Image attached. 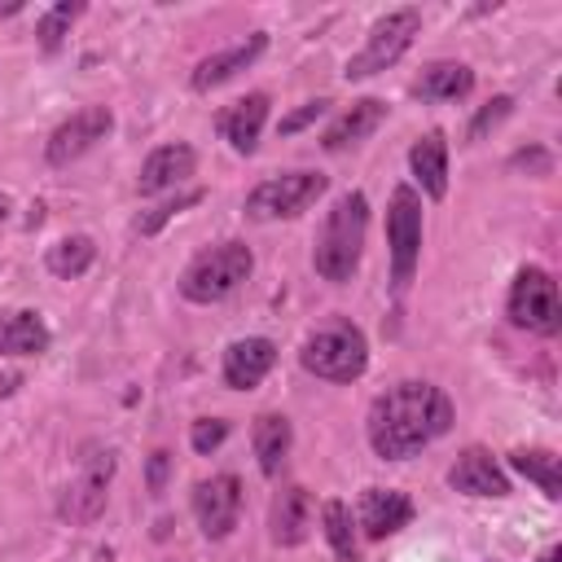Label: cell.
<instances>
[{"instance_id":"83f0119b","label":"cell","mask_w":562,"mask_h":562,"mask_svg":"<svg viewBox=\"0 0 562 562\" xmlns=\"http://www.w3.org/2000/svg\"><path fill=\"white\" fill-rule=\"evenodd\" d=\"M202 198H206L202 189H184L180 198H171V202H162V206H154V211H145V215L136 220V233H140V237H149V233H158V228H162V224H167L171 215H180V211H189V206H198Z\"/></svg>"},{"instance_id":"277c9868","label":"cell","mask_w":562,"mask_h":562,"mask_svg":"<svg viewBox=\"0 0 562 562\" xmlns=\"http://www.w3.org/2000/svg\"><path fill=\"white\" fill-rule=\"evenodd\" d=\"M250 268H255V255L246 241H220L180 272V294L189 303H220L250 277Z\"/></svg>"},{"instance_id":"ba28073f","label":"cell","mask_w":562,"mask_h":562,"mask_svg":"<svg viewBox=\"0 0 562 562\" xmlns=\"http://www.w3.org/2000/svg\"><path fill=\"white\" fill-rule=\"evenodd\" d=\"M386 246H391V281H395V290H404L413 281L417 255H422V198L408 184H400L391 193V206H386Z\"/></svg>"},{"instance_id":"e0dca14e","label":"cell","mask_w":562,"mask_h":562,"mask_svg":"<svg viewBox=\"0 0 562 562\" xmlns=\"http://www.w3.org/2000/svg\"><path fill=\"white\" fill-rule=\"evenodd\" d=\"M268 527H272V540L281 549H294L307 540V527H312V496L307 487L290 483L272 496V509H268Z\"/></svg>"},{"instance_id":"4316f807","label":"cell","mask_w":562,"mask_h":562,"mask_svg":"<svg viewBox=\"0 0 562 562\" xmlns=\"http://www.w3.org/2000/svg\"><path fill=\"white\" fill-rule=\"evenodd\" d=\"M83 13V4L79 0H61V4H53L48 13H40V22H35V35H40V48L44 53H57L61 48V40H66V31H70V22Z\"/></svg>"},{"instance_id":"d6986e66","label":"cell","mask_w":562,"mask_h":562,"mask_svg":"<svg viewBox=\"0 0 562 562\" xmlns=\"http://www.w3.org/2000/svg\"><path fill=\"white\" fill-rule=\"evenodd\" d=\"M263 123H268V97H263V92H250V97L233 101V105L220 114L215 127H220V136H224L237 154H255Z\"/></svg>"},{"instance_id":"e575fe53","label":"cell","mask_w":562,"mask_h":562,"mask_svg":"<svg viewBox=\"0 0 562 562\" xmlns=\"http://www.w3.org/2000/svg\"><path fill=\"white\" fill-rule=\"evenodd\" d=\"M9 220V193H0V224Z\"/></svg>"},{"instance_id":"cb8c5ba5","label":"cell","mask_w":562,"mask_h":562,"mask_svg":"<svg viewBox=\"0 0 562 562\" xmlns=\"http://www.w3.org/2000/svg\"><path fill=\"white\" fill-rule=\"evenodd\" d=\"M509 465H514L522 479H531L549 501L562 496V465H558V452H549V448H514V452H509Z\"/></svg>"},{"instance_id":"52a82bcc","label":"cell","mask_w":562,"mask_h":562,"mask_svg":"<svg viewBox=\"0 0 562 562\" xmlns=\"http://www.w3.org/2000/svg\"><path fill=\"white\" fill-rule=\"evenodd\" d=\"M325 176L321 171H285V176H272L263 184H255L246 193V220H294L303 215L321 193H325Z\"/></svg>"},{"instance_id":"9a60e30c","label":"cell","mask_w":562,"mask_h":562,"mask_svg":"<svg viewBox=\"0 0 562 562\" xmlns=\"http://www.w3.org/2000/svg\"><path fill=\"white\" fill-rule=\"evenodd\" d=\"M277 364V347L272 338H237L224 351V386L233 391H250L268 378V369Z\"/></svg>"},{"instance_id":"ac0fdd59","label":"cell","mask_w":562,"mask_h":562,"mask_svg":"<svg viewBox=\"0 0 562 562\" xmlns=\"http://www.w3.org/2000/svg\"><path fill=\"white\" fill-rule=\"evenodd\" d=\"M382 119H386V101H378V97H360V101H351V105L325 127L321 145H325L329 154H338V149H347V145H360L364 136L378 132Z\"/></svg>"},{"instance_id":"5b68a950","label":"cell","mask_w":562,"mask_h":562,"mask_svg":"<svg viewBox=\"0 0 562 562\" xmlns=\"http://www.w3.org/2000/svg\"><path fill=\"white\" fill-rule=\"evenodd\" d=\"M509 321L518 329H531V334H544L553 338L562 329V303H558V281L540 268V263H527L518 268L514 285H509V303H505Z\"/></svg>"},{"instance_id":"7c38bea8","label":"cell","mask_w":562,"mask_h":562,"mask_svg":"<svg viewBox=\"0 0 562 562\" xmlns=\"http://www.w3.org/2000/svg\"><path fill=\"white\" fill-rule=\"evenodd\" d=\"M448 483L465 496H509V474L496 465V457L487 448H465L457 452Z\"/></svg>"},{"instance_id":"d4e9b609","label":"cell","mask_w":562,"mask_h":562,"mask_svg":"<svg viewBox=\"0 0 562 562\" xmlns=\"http://www.w3.org/2000/svg\"><path fill=\"white\" fill-rule=\"evenodd\" d=\"M92 259H97V246H92V237H83V233L53 241V246H48V255H44L48 272H53V277H61V281H79V277L92 268Z\"/></svg>"},{"instance_id":"d590c367","label":"cell","mask_w":562,"mask_h":562,"mask_svg":"<svg viewBox=\"0 0 562 562\" xmlns=\"http://www.w3.org/2000/svg\"><path fill=\"white\" fill-rule=\"evenodd\" d=\"M540 562H558V549H544V553H540Z\"/></svg>"},{"instance_id":"484cf974","label":"cell","mask_w":562,"mask_h":562,"mask_svg":"<svg viewBox=\"0 0 562 562\" xmlns=\"http://www.w3.org/2000/svg\"><path fill=\"white\" fill-rule=\"evenodd\" d=\"M321 522H325V540L334 549L338 562H360V544H356V527H351V509L342 501H325L321 505Z\"/></svg>"},{"instance_id":"4fadbf2b","label":"cell","mask_w":562,"mask_h":562,"mask_svg":"<svg viewBox=\"0 0 562 562\" xmlns=\"http://www.w3.org/2000/svg\"><path fill=\"white\" fill-rule=\"evenodd\" d=\"M193 167H198V154H193V145H158L145 162H140V176H136V189L145 193V198H154V193H167V189H176V184H184L189 176H193Z\"/></svg>"},{"instance_id":"f546056e","label":"cell","mask_w":562,"mask_h":562,"mask_svg":"<svg viewBox=\"0 0 562 562\" xmlns=\"http://www.w3.org/2000/svg\"><path fill=\"white\" fill-rule=\"evenodd\" d=\"M509 110H514V97H492V101H487V105L474 114V123H470L465 140H483V136H487V132H492V127H496V123H501Z\"/></svg>"},{"instance_id":"7402d4cb","label":"cell","mask_w":562,"mask_h":562,"mask_svg":"<svg viewBox=\"0 0 562 562\" xmlns=\"http://www.w3.org/2000/svg\"><path fill=\"white\" fill-rule=\"evenodd\" d=\"M250 443H255L259 470H263L268 479H277L281 465H285V457H290V443H294L290 417H285V413H259V417H255V430H250Z\"/></svg>"},{"instance_id":"836d02e7","label":"cell","mask_w":562,"mask_h":562,"mask_svg":"<svg viewBox=\"0 0 562 562\" xmlns=\"http://www.w3.org/2000/svg\"><path fill=\"white\" fill-rule=\"evenodd\" d=\"M22 386V373H0V400H9Z\"/></svg>"},{"instance_id":"5bb4252c","label":"cell","mask_w":562,"mask_h":562,"mask_svg":"<svg viewBox=\"0 0 562 562\" xmlns=\"http://www.w3.org/2000/svg\"><path fill=\"white\" fill-rule=\"evenodd\" d=\"M263 48H268V35L255 31L250 40H241V44H233V48H220V53L202 57V61L193 66V75H189V88H193V92H211V88L228 83V79H233L237 70H246Z\"/></svg>"},{"instance_id":"d6a6232c","label":"cell","mask_w":562,"mask_h":562,"mask_svg":"<svg viewBox=\"0 0 562 562\" xmlns=\"http://www.w3.org/2000/svg\"><path fill=\"white\" fill-rule=\"evenodd\" d=\"M509 167H531L536 176H549V167H553V158H549L544 149H518V154L509 158Z\"/></svg>"},{"instance_id":"4dcf8cb0","label":"cell","mask_w":562,"mask_h":562,"mask_svg":"<svg viewBox=\"0 0 562 562\" xmlns=\"http://www.w3.org/2000/svg\"><path fill=\"white\" fill-rule=\"evenodd\" d=\"M325 110H329V101H325V97H316V101H303L294 114H285V119L277 123V132H281V136H294V132H303L307 123H316Z\"/></svg>"},{"instance_id":"2e32d148","label":"cell","mask_w":562,"mask_h":562,"mask_svg":"<svg viewBox=\"0 0 562 562\" xmlns=\"http://www.w3.org/2000/svg\"><path fill=\"white\" fill-rule=\"evenodd\" d=\"M408 518H413V501L404 492H395V487H364V496H360V531L369 540L395 536L400 527H408Z\"/></svg>"},{"instance_id":"8992f818","label":"cell","mask_w":562,"mask_h":562,"mask_svg":"<svg viewBox=\"0 0 562 562\" xmlns=\"http://www.w3.org/2000/svg\"><path fill=\"white\" fill-rule=\"evenodd\" d=\"M417 31H422V13H417V9H395V13L378 18V22L369 26L364 48H360L356 57H347V70H342V75H347V79H369V75L395 66V61L408 53V44H413Z\"/></svg>"},{"instance_id":"9c48e42d","label":"cell","mask_w":562,"mask_h":562,"mask_svg":"<svg viewBox=\"0 0 562 562\" xmlns=\"http://www.w3.org/2000/svg\"><path fill=\"white\" fill-rule=\"evenodd\" d=\"M110 479H114V452L110 448H88V457H79V474L70 479L66 496H61V518L83 527V522H97L101 509H105V496H110Z\"/></svg>"},{"instance_id":"7a4b0ae2","label":"cell","mask_w":562,"mask_h":562,"mask_svg":"<svg viewBox=\"0 0 562 562\" xmlns=\"http://www.w3.org/2000/svg\"><path fill=\"white\" fill-rule=\"evenodd\" d=\"M364 228H369V198L360 189H351L329 206V215L316 233V246H312V263L325 281H334V285L351 281L360 250H364Z\"/></svg>"},{"instance_id":"3957f363","label":"cell","mask_w":562,"mask_h":562,"mask_svg":"<svg viewBox=\"0 0 562 562\" xmlns=\"http://www.w3.org/2000/svg\"><path fill=\"white\" fill-rule=\"evenodd\" d=\"M299 364L325 382H356L369 369V342L360 334V325L351 321H329L316 334L303 338Z\"/></svg>"},{"instance_id":"603a6c76","label":"cell","mask_w":562,"mask_h":562,"mask_svg":"<svg viewBox=\"0 0 562 562\" xmlns=\"http://www.w3.org/2000/svg\"><path fill=\"white\" fill-rule=\"evenodd\" d=\"M474 88V70L465 66V61H430L422 75H417V83H413V92L422 97V101H457V97H465Z\"/></svg>"},{"instance_id":"44dd1931","label":"cell","mask_w":562,"mask_h":562,"mask_svg":"<svg viewBox=\"0 0 562 562\" xmlns=\"http://www.w3.org/2000/svg\"><path fill=\"white\" fill-rule=\"evenodd\" d=\"M48 342H53V334L40 312H26V307L0 312V351L4 356H40V351H48Z\"/></svg>"},{"instance_id":"8fae6325","label":"cell","mask_w":562,"mask_h":562,"mask_svg":"<svg viewBox=\"0 0 562 562\" xmlns=\"http://www.w3.org/2000/svg\"><path fill=\"white\" fill-rule=\"evenodd\" d=\"M193 514L206 540H224L233 536L237 518H241V483L237 474H211L193 487Z\"/></svg>"},{"instance_id":"30bf717a","label":"cell","mask_w":562,"mask_h":562,"mask_svg":"<svg viewBox=\"0 0 562 562\" xmlns=\"http://www.w3.org/2000/svg\"><path fill=\"white\" fill-rule=\"evenodd\" d=\"M110 127H114V114H110L105 105H83V110H75L66 123L53 127V136H48V145H44V158H48L53 167H70V162L83 158L97 140H105Z\"/></svg>"},{"instance_id":"ffe728a7","label":"cell","mask_w":562,"mask_h":562,"mask_svg":"<svg viewBox=\"0 0 562 562\" xmlns=\"http://www.w3.org/2000/svg\"><path fill=\"white\" fill-rule=\"evenodd\" d=\"M408 167H413L422 193L439 202V198L448 193V140H443V132L417 136L413 149H408Z\"/></svg>"},{"instance_id":"6da1fadb","label":"cell","mask_w":562,"mask_h":562,"mask_svg":"<svg viewBox=\"0 0 562 562\" xmlns=\"http://www.w3.org/2000/svg\"><path fill=\"white\" fill-rule=\"evenodd\" d=\"M452 426V400L435 382H400L369 408V448L382 461H404Z\"/></svg>"},{"instance_id":"1f68e13d","label":"cell","mask_w":562,"mask_h":562,"mask_svg":"<svg viewBox=\"0 0 562 562\" xmlns=\"http://www.w3.org/2000/svg\"><path fill=\"white\" fill-rule=\"evenodd\" d=\"M167 474H171V452L167 448L149 452V461H145V487H149V496H162L167 492Z\"/></svg>"},{"instance_id":"f1b7e54d","label":"cell","mask_w":562,"mask_h":562,"mask_svg":"<svg viewBox=\"0 0 562 562\" xmlns=\"http://www.w3.org/2000/svg\"><path fill=\"white\" fill-rule=\"evenodd\" d=\"M224 439H228V422H220V417H198V422L189 426V443H193L198 457H211Z\"/></svg>"}]
</instances>
